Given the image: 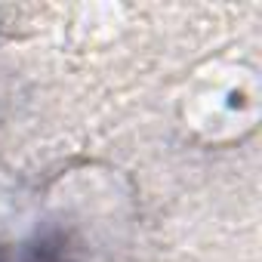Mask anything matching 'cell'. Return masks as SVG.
<instances>
[{
  "instance_id": "cell-1",
  "label": "cell",
  "mask_w": 262,
  "mask_h": 262,
  "mask_svg": "<svg viewBox=\"0 0 262 262\" xmlns=\"http://www.w3.org/2000/svg\"><path fill=\"white\" fill-rule=\"evenodd\" d=\"M83 244L71 225L43 222L19 241L0 244V262H80Z\"/></svg>"
}]
</instances>
